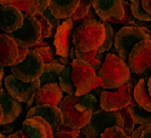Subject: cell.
Segmentation results:
<instances>
[{
    "instance_id": "6da1fadb",
    "label": "cell",
    "mask_w": 151,
    "mask_h": 138,
    "mask_svg": "<svg viewBox=\"0 0 151 138\" xmlns=\"http://www.w3.org/2000/svg\"><path fill=\"white\" fill-rule=\"evenodd\" d=\"M96 104L97 98L91 93L83 96H63L58 104L63 116V126L70 130H81L88 122Z\"/></svg>"
},
{
    "instance_id": "7a4b0ae2",
    "label": "cell",
    "mask_w": 151,
    "mask_h": 138,
    "mask_svg": "<svg viewBox=\"0 0 151 138\" xmlns=\"http://www.w3.org/2000/svg\"><path fill=\"white\" fill-rule=\"evenodd\" d=\"M132 75L127 63L116 53H106L103 64L97 70V77L100 80L103 90H116L128 81Z\"/></svg>"
},
{
    "instance_id": "3957f363",
    "label": "cell",
    "mask_w": 151,
    "mask_h": 138,
    "mask_svg": "<svg viewBox=\"0 0 151 138\" xmlns=\"http://www.w3.org/2000/svg\"><path fill=\"white\" fill-rule=\"evenodd\" d=\"M104 36L105 29L102 22L98 20H86L74 28L71 34V44L75 51H94L103 44Z\"/></svg>"
},
{
    "instance_id": "277c9868",
    "label": "cell",
    "mask_w": 151,
    "mask_h": 138,
    "mask_svg": "<svg viewBox=\"0 0 151 138\" xmlns=\"http://www.w3.org/2000/svg\"><path fill=\"white\" fill-rule=\"evenodd\" d=\"M112 126L122 127V120L119 111H105L96 104L93 113L80 132L85 138H99L106 129Z\"/></svg>"
},
{
    "instance_id": "5b68a950",
    "label": "cell",
    "mask_w": 151,
    "mask_h": 138,
    "mask_svg": "<svg viewBox=\"0 0 151 138\" xmlns=\"http://www.w3.org/2000/svg\"><path fill=\"white\" fill-rule=\"evenodd\" d=\"M71 79L75 87V96H83L90 93L96 87L100 86V80L97 77V72L86 62L74 59L70 63Z\"/></svg>"
},
{
    "instance_id": "8992f818",
    "label": "cell",
    "mask_w": 151,
    "mask_h": 138,
    "mask_svg": "<svg viewBox=\"0 0 151 138\" xmlns=\"http://www.w3.org/2000/svg\"><path fill=\"white\" fill-rule=\"evenodd\" d=\"M150 35L151 33L135 26L121 27L114 36V47L116 56H119L122 61L126 62L132 47L139 41L147 39Z\"/></svg>"
},
{
    "instance_id": "52a82bcc",
    "label": "cell",
    "mask_w": 151,
    "mask_h": 138,
    "mask_svg": "<svg viewBox=\"0 0 151 138\" xmlns=\"http://www.w3.org/2000/svg\"><path fill=\"white\" fill-rule=\"evenodd\" d=\"M44 62L40 55L34 50L28 48V53L21 63L11 66L12 75L23 82H33L40 78L44 69Z\"/></svg>"
},
{
    "instance_id": "ba28073f",
    "label": "cell",
    "mask_w": 151,
    "mask_h": 138,
    "mask_svg": "<svg viewBox=\"0 0 151 138\" xmlns=\"http://www.w3.org/2000/svg\"><path fill=\"white\" fill-rule=\"evenodd\" d=\"M7 35L18 46L27 48L42 41L40 23L37 22V20L34 16H29V15H23L22 26L16 32H12Z\"/></svg>"
},
{
    "instance_id": "9c48e42d",
    "label": "cell",
    "mask_w": 151,
    "mask_h": 138,
    "mask_svg": "<svg viewBox=\"0 0 151 138\" xmlns=\"http://www.w3.org/2000/svg\"><path fill=\"white\" fill-rule=\"evenodd\" d=\"M126 63L131 73L139 77L151 69V40L149 38L132 47Z\"/></svg>"
},
{
    "instance_id": "30bf717a",
    "label": "cell",
    "mask_w": 151,
    "mask_h": 138,
    "mask_svg": "<svg viewBox=\"0 0 151 138\" xmlns=\"http://www.w3.org/2000/svg\"><path fill=\"white\" fill-rule=\"evenodd\" d=\"M133 95V86L126 82L115 91L103 90L99 96V107L105 111H119L128 107Z\"/></svg>"
},
{
    "instance_id": "8fae6325",
    "label": "cell",
    "mask_w": 151,
    "mask_h": 138,
    "mask_svg": "<svg viewBox=\"0 0 151 138\" xmlns=\"http://www.w3.org/2000/svg\"><path fill=\"white\" fill-rule=\"evenodd\" d=\"M5 91L19 103H28L29 99L35 95L40 87V81L37 79L33 82H23L15 78L14 75H7L5 78Z\"/></svg>"
},
{
    "instance_id": "7c38bea8",
    "label": "cell",
    "mask_w": 151,
    "mask_h": 138,
    "mask_svg": "<svg viewBox=\"0 0 151 138\" xmlns=\"http://www.w3.org/2000/svg\"><path fill=\"white\" fill-rule=\"evenodd\" d=\"M91 6L102 22L120 21L124 15L122 0H91Z\"/></svg>"
},
{
    "instance_id": "4fadbf2b",
    "label": "cell",
    "mask_w": 151,
    "mask_h": 138,
    "mask_svg": "<svg viewBox=\"0 0 151 138\" xmlns=\"http://www.w3.org/2000/svg\"><path fill=\"white\" fill-rule=\"evenodd\" d=\"M74 28V21L70 18L60 23V26L57 28L53 39V46L55 52L58 57H69V51L71 47V34Z\"/></svg>"
},
{
    "instance_id": "5bb4252c",
    "label": "cell",
    "mask_w": 151,
    "mask_h": 138,
    "mask_svg": "<svg viewBox=\"0 0 151 138\" xmlns=\"http://www.w3.org/2000/svg\"><path fill=\"white\" fill-rule=\"evenodd\" d=\"M33 116H40L47 121V124L51 126L53 133L59 131L63 126V116L62 111L59 110L58 107L55 105H35L29 109L27 113V118H33Z\"/></svg>"
},
{
    "instance_id": "9a60e30c",
    "label": "cell",
    "mask_w": 151,
    "mask_h": 138,
    "mask_svg": "<svg viewBox=\"0 0 151 138\" xmlns=\"http://www.w3.org/2000/svg\"><path fill=\"white\" fill-rule=\"evenodd\" d=\"M28 138H53V131L47 121L40 116L27 118L21 130Z\"/></svg>"
},
{
    "instance_id": "2e32d148",
    "label": "cell",
    "mask_w": 151,
    "mask_h": 138,
    "mask_svg": "<svg viewBox=\"0 0 151 138\" xmlns=\"http://www.w3.org/2000/svg\"><path fill=\"white\" fill-rule=\"evenodd\" d=\"M23 23V14L14 6H0V29L10 34L16 32Z\"/></svg>"
},
{
    "instance_id": "e0dca14e",
    "label": "cell",
    "mask_w": 151,
    "mask_h": 138,
    "mask_svg": "<svg viewBox=\"0 0 151 138\" xmlns=\"http://www.w3.org/2000/svg\"><path fill=\"white\" fill-rule=\"evenodd\" d=\"M0 108L3 111L1 125L12 124L22 113V105L19 102L12 98L1 87H0Z\"/></svg>"
},
{
    "instance_id": "ac0fdd59",
    "label": "cell",
    "mask_w": 151,
    "mask_h": 138,
    "mask_svg": "<svg viewBox=\"0 0 151 138\" xmlns=\"http://www.w3.org/2000/svg\"><path fill=\"white\" fill-rule=\"evenodd\" d=\"M63 98V92L60 91L58 84H46L40 86L35 92L34 104L36 105H55L58 107Z\"/></svg>"
},
{
    "instance_id": "d6986e66",
    "label": "cell",
    "mask_w": 151,
    "mask_h": 138,
    "mask_svg": "<svg viewBox=\"0 0 151 138\" xmlns=\"http://www.w3.org/2000/svg\"><path fill=\"white\" fill-rule=\"evenodd\" d=\"M18 45L7 34H0V66L11 67L16 64Z\"/></svg>"
},
{
    "instance_id": "ffe728a7",
    "label": "cell",
    "mask_w": 151,
    "mask_h": 138,
    "mask_svg": "<svg viewBox=\"0 0 151 138\" xmlns=\"http://www.w3.org/2000/svg\"><path fill=\"white\" fill-rule=\"evenodd\" d=\"M80 0H50L48 10L58 20H68L76 10Z\"/></svg>"
},
{
    "instance_id": "44dd1931",
    "label": "cell",
    "mask_w": 151,
    "mask_h": 138,
    "mask_svg": "<svg viewBox=\"0 0 151 138\" xmlns=\"http://www.w3.org/2000/svg\"><path fill=\"white\" fill-rule=\"evenodd\" d=\"M132 97L139 108L146 111H151V95L147 90V78L140 77L137 85L133 87Z\"/></svg>"
},
{
    "instance_id": "7402d4cb",
    "label": "cell",
    "mask_w": 151,
    "mask_h": 138,
    "mask_svg": "<svg viewBox=\"0 0 151 138\" xmlns=\"http://www.w3.org/2000/svg\"><path fill=\"white\" fill-rule=\"evenodd\" d=\"M64 69V66L59 63L58 59H53L52 63H48L44 66L42 73L39 78L40 81V86L46 85V84H57L58 82V78L62 73V70Z\"/></svg>"
},
{
    "instance_id": "603a6c76",
    "label": "cell",
    "mask_w": 151,
    "mask_h": 138,
    "mask_svg": "<svg viewBox=\"0 0 151 138\" xmlns=\"http://www.w3.org/2000/svg\"><path fill=\"white\" fill-rule=\"evenodd\" d=\"M40 0H0V6L10 5L19 10L23 15L34 16L37 12Z\"/></svg>"
},
{
    "instance_id": "cb8c5ba5",
    "label": "cell",
    "mask_w": 151,
    "mask_h": 138,
    "mask_svg": "<svg viewBox=\"0 0 151 138\" xmlns=\"http://www.w3.org/2000/svg\"><path fill=\"white\" fill-rule=\"evenodd\" d=\"M104 58H105V55L99 53L97 50H94V51H88V52L75 51V59H80V61L86 62V63L90 64L96 72L102 67Z\"/></svg>"
},
{
    "instance_id": "d4e9b609",
    "label": "cell",
    "mask_w": 151,
    "mask_h": 138,
    "mask_svg": "<svg viewBox=\"0 0 151 138\" xmlns=\"http://www.w3.org/2000/svg\"><path fill=\"white\" fill-rule=\"evenodd\" d=\"M57 84L63 93L69 95V96L75 95V87H74L73 79H71V67L70 66L64 67V69L62 70Z\"/></svg>"
},
{
    "instance_id": "484cf974",
    "label": "cell",
    "mask_w": 151,
    "mask_h": 138,
    "mask_svg": "<svg viewBox=\"0 0 151 138\" xmlns=\"http://www.w3.org/2000/svg\"><path fill=\"white\" fill-rule=\"evenodd\" d=\"M29 50H34L37 53L40 55L44 64H48V63H52L53 59H55V47H52L51 45H48L46 43H37L35 45H33L32 47H29Z\"/></svg>"
},
{
    "instance_id": "4316f807",
    "label": "cell",
    "mask_w": 151,
    "mask_h": 138,
    "mask_svg": "<svg viewBox=\"0 0 151 138\" xmlns=\"http://www.w3.org/2000/svg\"><path fill=\"white\" fill-rule=\"evenodd\" d=\"M131 111L135 125L151 126V111H146L139 107H131Z\"/></svg>"
},
{
    "instance_id": "83f0119b",
    "label": "cell",
    "mask_w": 151,
    "mask_h": 138,
    "mask_svg": "<svg viewBox=\"0 0 151 138\" xmlns=\"http://www.w3.org/2000/svg\"><path fill=\"white\" fill-rule=\"evenodd\" d=\"M104 29H105V36H104V40L103 44L100 45V47L97 50L99 53H105L108 51H110L111 47L114 46V36H115V32L114 28L111 27V24L108 22H102Z\"/></svg>"
},
{
    "instance_id": "f1b7e54d",
    "label": "cell",
    "mask_w": 151,
    "mask_h": 138,
    "mask_svg": "<svg viewBox=\"0 0 151 138\" xmlns=\"http://www.w3.org/2000/svg\"><path fill=\"white\" fill-rule=\"evenodd\" d=\"M120 115H121V120H122V130L124 131L126 134H131L134 130V120H133V116H132V111H131V107H126L121 110H119Z\"/></svg>"
},
{
    "instance_id": "f546056e",
    "label": "cell",
    "mask_w": 151,
    "mask_h": 138,
    "mask_svg": "<svg viewBox=\"0 0 151 138\" xmlns=\"http://www.w3.org/2000/svg\"><path fill=\"white\" fill-rule=\"evenodd\" d=\"M129 10H131V14H132L134 20L144 21V22H151V16L147 15L146 12L143 10L140 0H133V1H131L129 3Z\"/></svg>"
},
{
    "instance_id": "4dcf8cb0",
    "label": "cell",
    "mask_w": 151,
    "mask_h": 138,
    "mask_svg": "<svg viewBox=\"0 0 151 138\" xmlns=\"http://www.w3.org/2000/svg\"><path fill=\"white\" fill-rule=\"evenodd\" d=\"M34 17L37 20V22L40 23V28H41V39H47V38H51L53 36V30H52V27L51 24L48 23V21L42 16V14H39L36 12L34 15Z\"/></svg>"
},
{
    "instance_id": "1f68e13d",
    "label": "cell",
    "mask_w": 151,
    "mask_h": 138,
    "mask_svg": "<svg viewBox=\"0 0 151 138\" xmlns=\"http://www.w3.org/2000/svg\"><path fill=\"white\" fill-rule=\"evenodd\" d=\"M90 7H91V0H80V3L78 5L76 10L74 11V14L71 15L70 20H73L74 22L82 20L87 15V12H88Z\"/></svg>"
},
{
    "instance_id": "d6a6232c",
    "label": "cell",
    "mask_w": 151,
    "mask_h": 138,
    "mask_svg": "<svg viewBox=\"0 0 151 138\" xmlns=\"http://www.w3.org/2000/svg\"><path fill=\"white\" fill-rule=\"evenodd\" d=\"M99 138H129L128 134H126L124 131L119 127V126H112L106 129L102 134L99 136Z\"/></svg>"
},
{
    "instance_id": "836d02e7",
    "label": "cell",
    "mask_w": 151,
    "mask_h": 138,
    "mask_svg": "<svg viewBox=\"0 0 151 138\" xmlns=\"http://www.w3.org/2000/svg\"><path fill=\"white\" fill-rule=\"evenodd\" d=\"M42 14V16L48 21V23L51 24V27H52V30H53V34H56V30H57V28L60 26V21L58 20V18H56L51 12H50V10L48 9H46L45 11H42L41 12ZM55 36V35H53Z\"/></svg>"
},
{
    "instance_id": "e575fe53",
    "label": "cell",
    "mask_w": 151,
    "mask_h": 138,
    "mask_svg": "<svg viewBox=\"0 0 151 138\" xmlns=\"http://www.w3.org/2000/svg\"><path fill=\"white\" fill-rule=\"evenodd\" d=\"M80 130H59L53 133V138H79Z\"/></svg>"
},
{
    "instance_id": "d590c367",
    "label": "cell",
    "mask_w": 151,
    "mask_h": 138,
    "mask_svg": "<svg viewBox=\"0 0 151 138\" xmlns=\"http://www.w3.org/2000/svg\"><path fill=\"white\" fill-rule=\"evenodd\" d=\"M27 53H28V48L27 47L18 46V56H17V62H16V63H21V62L26 58Z\"/></svg>"
},
{
    "instance_id": "8d00e7d4",
    "label": "cell",
    "mask_w": 151,
    "mask_h": 138,
    "mask_svg": "<svg viewBox=\"0 0 151 138\" xmlns=\"http://www.w3.org/2000/svg\"><path fill=\"white\" fill-rule=\"evenodd\" d=\"M140 4H142L143 10L147 15L151 16V0H140Z\"/></svg>"
},
{
    "instance_id": "74e56055",
    "label": "cell",
    "mask_w": 151,
    "mask_h": 138,
    "mask_svg": "<svg viewBox=\"0 0 151 138\" xmlns=\"http://www.w3.org/2000/svg\"><path fill=\"white\" fill-rule=\"evenodd\" d=\"M145 127H146V126H139L138 129L133 130V132L129 134V138H140V134H142V132L144 131Z\"/></svg>"
},
{
    "instance_id": "f35d334b",
    "label": "cell",
    "mask_w": 151,
    "mask_h": 138,
    "mask_svg": "<svg viewBox=\"0 0 151 138\" xmlns=\"http://www.w3.org/2000/svg\"><path fill=\"white\" fill-rule=\"evenodd\" d=\"M140 138H151V126H146L140 134Z\"/></svg>"
},
{
    "instance_id": "ab89813d",
    "label": "cell",
    "mask_w": 151,
    "mask_h": 138,
    "mask_svg": "<svg viewBox=\"0 0 151 138\" xmlns=\"http://www.w3.org/2000/svg\"><path fill=\"white\" fill-rule=\"evenodd\" d=\"M6 138H28L26 134H24L22 131H17L15 133H11L10 136H7Z\"/></svg>"
},
{
    "instance_id": "60d3db41",
    "label": "cell",
    "mask_w": 151,
    "mask_h": 138,
    "mask_svg": "<svg viewBox=\"0 0 151 138\" xmlns=\"http://www.w3.org/2000/svg\"><path fill=\"white\" fill-rule=\"evenodd\" d=\"M59 63L60 64H63V66H64V67H67V66H70V63H71V62H70V59H69V57H59Z\"/></svg>"
},
{
    "instance_id": "b9f144b4",
    "label": "cell",
    "mask_w": 151,
    "mask_h": 138,
    "mask_svg": "<svg viewBox=\"0 0 151 138\" xmlns=\"http://www.w3.org/2000/svg\"><path fill=\"white\" fill-rule=\"evenodd\" d=\"M102 91H103V89L99 86V87H96L94 90H92L90 93H91V95H93V96L97 98V97H99V96H100V92H102Z\"/></svg>"
},
{
    "instance_id": "7bdbcfd3",
    "label": "cell",
    "mask_w": 151,
    "mask_h": 138,
    "mask_svg": "<svg viewBox=\"0 0 151 138\" xmlns=\"http://www.w3.org/2000/svg\"><path fill=\"white\" fill-rule=\"evenodd\" d=\"M147 90H149V93L151 95V75L147 78Z\"/></svg>"
},
{
    "instance_id": "ee69618b",
    "label": "cell",
    "mask_w": 151,
    "mask_h": 138,
    "mask_svg": "<svg viewBox=\"0 0 151 138\" xmlns=\"http://www.w3.org/2000/svg\"><path fill=\"white\" fill-rule=\"evenodd\" d=\"M3 77H4V68H3L1 66H0V81H1Z\"/></svg>"
},
{
    "instance_id": "f6af8a7d",
    "label": "cell",
    "mask_w": 151,
    "mask_h": 138,
    "mask_svg": "<svg viewBox=\"0 0 151 138\" xmlns=\"http://www.w3.org/2000/svg\"><path fill=\"white\" fill-rule=\"evenodd\" d=\"M1 120H3V111H1V108H0V125H1Z\"/></svg>"
},
{
    "instance_id": "bcb514c9",
    "label": "cell",
    "mask_w": 151,
    "mask_h": 138,
    "mask_svg": "<svg viewBox=\"0 0 151 138\" xmlns=\"http://www.w3.org/2000/svg\"><path fill=\"white\" fill-rule=\"evenodd\" d=\"M0 138H5V137L3 136V133H1V132H0Z\"/></svg>"
},
{
    "instance_id": "7dc6e473",
    "label": "cell",
    "mask_w": 151,
    "mask_h": 138,
    "mask_svg": "<svg viewBox=\"0 0 151 138\" xmlns=\"http://www.w3.org/2000/svg\"><path fill=\"white\" fill-rule=\"evenodd\" d=\"M149 39H150V40H151V35H150V36H149Z\"/></svg>"
}]
</instances>
